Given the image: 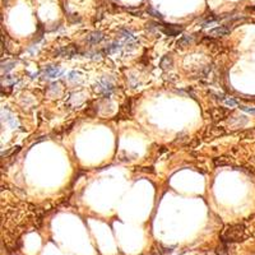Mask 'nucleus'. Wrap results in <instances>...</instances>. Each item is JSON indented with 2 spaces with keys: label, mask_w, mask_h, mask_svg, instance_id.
<instances>
[{
  "label": "nucleus",
  "mask_w": 255,
  "mask_h": 255,
  "mask_svg": "<svg viewBox=\"0 0 255 255\" xmlns=\"http://www.w3.org/2000/svg\"><path fill=\"white\" fill-rule=\"evenodd\" d=\"M245 233V227L244 225H235L228 227L222 235V242L223 244H230V242H236L240 241Z\"/></svg>",
  "instance_id": "f257e3e1"
},
{
  "label": "nucleus",
  "mask_w": 255,
  "mask_h": 255,
  "mask_svg": "<svg viewBox=\"0 0 255 255\" xmlns=\"http://www.w3.org/2000/svg\"><path fill=\"white\" fill-rule=\"evenodd\" d=\"M112 89H114L112 83L110 80H107V79H102L100 83H97V91L102 92L105 96H108L110 93L112 92Z\"/></svg>",
  "instance_id": "f03ea898"
},
{
  "label": "nucleus",
  "mask_w": 255,
  "mask_h": 255,
  "mask_svg": "<svg viewBox=\"0 0 255 255\" xmlns=\"http://www.w3.org/2000/svg\"><path fill=\"white\" fill-rule=\"evenodd\" d=\"M228 33H230V28L221 26V27H216L213 29H210L209 31V36L210 37H223V36L228 35Z\"/></svg>",
  "instance_id": "7ed1b4c3"
},
{
  "label": "nucleus",
  "mask_w": 255,
  "mask_h": 255,
  "mask_svg": "<svg viewBox=\"0 0 255 255\" xmlns=\"http://www.w3.org/2000/svg\"><path fill=\"white\" fill-rule=\"evenodd\" d=\"M76 53H78V49H76L75 46L70 45V46H66V47H63L60 50H57V54L60 55V56H73L75 55Z\"/></svg>",
  "instance_id": "20e7f679"
},
{
  "label": "nucleus",
  "mask_w": 255,
  "mask_h": 255,
  "mask_svg": "<svg viewBox=\"0 0 255 255\" xmlns=\"http://www.w3.org/2000/svg\"><path fill=\"white\" fill-rule=\"evenodd\" d=\"M86 40H87L88 44L96 45V44H98V42H101L102 40H104V35H102L101 32H92V33H89V35L87 36Z\"/></svg>",
  "instance_id": "39448f33"
},
{
  "label": "nucleus",
  "mask_w": 255,
  "mask_h": 255,
  "mask_svg": "<svg viewBox=\"0 0 255 255\" xmlns=\"http://www.w3.org/2000/svg\"><path fill=\"white\" fill-rule=\"evenodd\" d=\"M181 29H182L181 27H175V26L170 24V26H165V27L162 28V32L165 33V35H168V36H175L178 32H181Z\"/></svg>",
  "instance_id": "423d86ee"
},
{
  "label": "nucleus",
  "mask_w": 255,
  "mask_h": 255,
  "mask_svg": "<svg viewBox=\"0 0 255 255\" xmlns=\"http://www.w3.org/2000/svg\"><path fill=\"white\" fill-rule=\"evenodd\" d=\"M161 68H162L163 70H166V69H170V68L172 66V59H171V56H163L162 57V60H161Z\"/></svg>",
  "instance_id": "0eeeda50"
},
{
  "label": "nucleus",
  "mask_w": 255,
  "mask_h": 255,
  "mask_svg": "<svg viewBox=\"0 0 255 255\" xmlns=\"http://www.w3.org/2000/svg\"><path fill=\"white\" fill-rule=\"evenodd\" d=\"M217 255H228V248H227V244H222L221 246H218L217 250H216Z\"/></svg>",
  "instance_id": "6e6552de"
},
{
  "label": "nucleus",
  "mask_w": 255,
  "mask_h": 255,
  "mask_svg": "<svg viewBox=\"0 0 255 255\" xmlns=\"http://www.w3.org/2000/svg\"><path fill=\"white\" fill-rule=\"evenodd\" d=\"M46 73H47L50 76H56L57 74H60V72L57 70V68H56V66H49V68H46Z\"/></svg>",
  "instance_id": "1a4fd4ad"
},
{
  "label": "nucleus",
  "mask_w": 255,
  "mask_h": 255,
  "mask_svg": "<svg viewBox=\"0 0 255 255\" xmlns=\"http://www.w3.org/2000/svg\"><path fill=\"white\" fill-rule=\"evenodd\" d=\"M190 42V37L189 36H185V37H182L180 41H177V45L178 46H185V45H188Z\"/></svg>",
  "instance_id": "9d476101"
},
{
  "label": "nucleus",
  "mask_w": 255,
  "mask_h": 255,
  "mask_svg": "<svg viewBox=\"0 0 255 255\" xmlns=\"http://www.w3.org/2000/svg\"><path fill=\"white\" fill-rule=\"evenodd\" d=\"M241 110H244V111H248V112H253L255 114V108H251V107H246V106H240Z\"/></svg>",
  "instance_id": "9b49d317"
},
{
  "label": "nucleus",
  "mask_w": 255,
  "mask_h": 255,
  "mask_svg": "<svg viewBox=\"0 0 255 255\" xmlns=\"http://www.w3.org/2000/svg\"><path fill=\"white\" fill-rule=\"evenodd\" d=\"M75 75H76V73H75V72H72V73H70V79H74V78H75Z\"/></svg>",
  "instance_id": "f8f14e48"
}]
</instances>
